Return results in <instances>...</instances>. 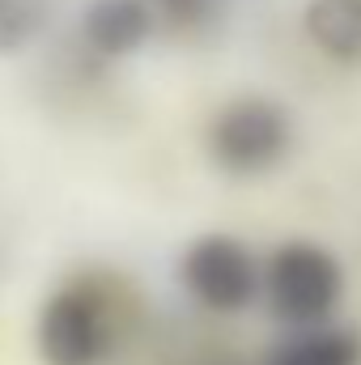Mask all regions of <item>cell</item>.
I'll return each mask as SVG.
<instances>
[{
  "instance_id": "obj_1",
  "label": "cell",
  "mask_w": 361,
  "mask_h": 365,
  "mask_svg": "<svg viewBox=\"0 0 361 365\" xmlns=\"http://www.w3.org/2000/svg\"><path fill=\"white\" fill-rule=\"evenodd\" d=\"M260 293L268 302L272 319H280L289 331L319 327V323H332L345 297V268L323 242L289 238L272 247V255L260 264Z\"/></svg>"
},
{
  "instance_id": "obj_2",
  "label": "cell",
  "mask_w": 361,
  "mask_h": 365,
  "mask_svg": "<svg viewBox=\"0 0 361 365\" xmlns=\"http://www.w3.org/2000/svg\"><path fill=\"white\" fill-rule=\"evenodd\" d=\"M289 149H293V115L289 106L264 93L230 98L208 123V158L234 179L268 175L289 158Z\"/></svg>"
},
{
  "instance_id": "obj_3",
  "label": "cell",
  "mask_w": 361,
  "mask_h": 365,
  "mask_svg": "<svg viewBox=\"0 0 361 365\" xmlns=\"http://www.w3.org/2000/svg\"><path fill=\"white\" fill-rule=\"evenodd\" d=\"M34 344L43 365H98L111 349L106 297L86 280L56 289L39 310Z\"/></svg>"
},
{
  "instance_id": "obj_4",
  "label": "cell",
  "mask_w": 361,
  "mask_h": 365,
  "mask_svg": "<svg viewBox=\"0 0 361 365\" xmlns=\"http://www.w3.org/2000/svg\"><path fill=\"white\" fill-rule=\"evenodd\" d=\"M183 289L213 314L247 310L260 293V259L234 234H200L179 259Z\"/></svg>"
},
{
  "instance_id": "obj_5",
  "label": "cell",
  "mask_w": 361,
  "mask_h": 365,
  "mask_svg": "<svg viewBox=\"0 0 361 365\" xmlns=\"http://www.w3.org/2000/svg\"><path fill=\"white\" fill-rule=\"evenodd\" d=\"M158 26V13L149 0H90L81 13V38L98 56L123 60L136 56Z\"/></svg>"
},
{
  "instance_id": "obj_6",
  "label": "cell",
  "mask_w": 361,
  "mask_h": 365,
  "mask_svg": "<svg viewBox=\"0 0 361 365\" xmlns=\"http://www.w3.org/2000/svg\"><path fill=\"white\" fill-rule=\"evenodd\" d=\"M302 30L332 64L361 68V0H306Z\"/></svg>"
},
{
  "instance_id": "obj_7",
  "label": "cell",
  "mask_w": 361,
  "mask_h": 365,
  "mask_svg": "<svg viewBox=\"0 0 361 365\" xmlns=\"http://www.w3.org/2000/svg\"><path fill=\"white\" fill-rule=\"evenodd\" d=\"M264 365H361V336L345 323H319L285 331Z\"/></svg>"
},
{
  "instance_id": "obj_8",
  "label": "cell",
  "mask_w": 361,
  "mask_h": 365,
  "mask_svg": "<svg viewBox=\"0 0 361 365\" xmlns=\"http://www.w3.org/2000/svg\"><path fill=\"white\" fill-rule=\"evenodd\" d=\"M47 21V0H0V56L26 51Z\"/></svg>"
}]
</instances>
